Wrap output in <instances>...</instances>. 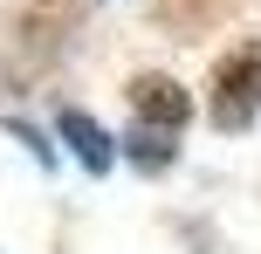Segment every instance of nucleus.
I'll return each mask as SVG.
<instances>
[{"label":"nucleus","instance_id":"obj_1","mask_svg":"<svg viewBox=\"0 0 261 254\" xmlns=\"http://www.w3.org/2000/svg\"><path fill=\"white\" fill-rule=\"evenodd\" d=\"M254 117H261V41L234 48L213 69V124L220 131H248Z\"/></svg>","mask_w":261,"mask_h":254},{"label":"nucleus","instance_id":"obj_2","mask_svg":"<svg viewBox=\"0 0 261 254\" xmlns=\"http://www.w3.org/2000/svg\"><path fill=\"white\" fill-rule=\"evenodd\" d=\"M130 117L138 124H158V131H179L186 117H193V96H186V82L172 76H130Z\"/></svg>","mask_w":261,"mask_h":254},{"label":"nucleus","instance_id":"obj_3","mask_svg":"<svg viewBox=\"0 0 261 254\" xmlns=\"http://www.w3.org/2000/svg\"><path fill=\"white\" fill-rule=\"evenodd\" d=\"M55 137L76 151L83 172H110V165H117V145H110V131L90 117V110H62V117H55Z\"/></svg>","mask_w":261,"mask_h":254},{"label":"nucleus","instance_id":"obj_4","mask_svg":"<svg viewBox=\"0 0 261 254\" xmlns=\"http://www.w3.org/2000/svg\"><path fill=\"white\" fill-rule=\"evenodd\" d=\"M124 151H130V165H138V172H165V165H172V131L138 124V131L124 137Z\"/></svg>","mask_w":261,"mask_h":254}]
</instances>
